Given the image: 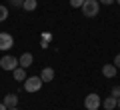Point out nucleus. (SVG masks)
Returning a JSON list of instances; mask_svg holds the SVG:
<instances>
[{"label":"nucleus","mask_w":120,"mask_h":110,"mask_svg":"<svg viewBox=\"0 0 120 110\" xmlns=\"http://www.w3.org/2000/svg\"><path fill=\"white\" fill-rule=\"evenodd\" d=\"M68 2L72 8H82V4H84V0H68Z\"/></svg>","instance_id":"4468645a"},{"label":"nucleus","mask_w":120,"mask_h":110,"mask_svg":"<svg viewBox=\"0 0 120 110\" xmlns=\"http://www.w3.org/2000/svg\"><path fill=\"white\" fill-rule=\"evenodd\" d=\"M82 14H84L86 18H94V16H98V12H100V2L98 0H84V4H82Z\"/></svg>","instance_id":"f257e3e1"},{"label":"nucleus","mask_w":120,"mask_h":110,"mask_svg":"<svg viewBox=\"0 0 120 110\" xmlns=\"http://www.w3.org/2000/svg\"><path fill=\"white\" fill-rule=\"evenodd\" d=\"M112 64H114L116 68H120V54H116V58H114V62H112Z\"/></svg>","instance_id":"f3484780"},{"label":"nucleus","mask_w":120,"mask_h":110,"mask_svg":"<svg viewBox=\"0 0 120 110\" xmlns=\"http://www.w3.org/2000/svg\"><path fill=\"white\" fill-rule=\"evenodd\" d=\"M42 88V78L40 76H28L24 80V90L26 92H38Z\"/></svg>","instance_id":"7ed1b4c3"},{"label":"nucleus","mask_w":120,"mask_h":110,"mask_svg":"<svg viewBox=\"0 0 120 110\" xmlns=\"http://www.w3.org/2000/svg\"><path fill=\"white\" fill-rule=\"evenodd\" d=\"M36 6H38V2H36V0H24V2H22V8L28 10V12L36 10Z\"/></svg>","instance_id":"f8f14e48"},{"label":"nucleus","mask_w":120,"mask_h":110,"mask_svg":"<svg viewBox=\"0 0 120 110\" xmlns=\"http://www.w3.org/2000/svg\"><path fill=\"white\" fill-rule=\"evenodd\" d=\"M110 96L120 98V86H112V90H110Z\"/></svg>","instance_id":"2eb2a0df"},{"label":"nucleus","mask_w":120,"mask_h":110,"mask_svg":"<svg viewBox=\"0 0 120 110\" xmlns=\"http://www.w3.org/2000/svg\"><path fill=\"white\" fill-rule=\"evenodd\" d=\"M12 8H22V0H8Z\"/></svg>","instance_id":"dca6fc26"},{"label":"nucleus","mask_w":120,"mask_h":110,"mask_svg":"<svg viewBox=\"0 0 120 110\" xmlns=\"http://www.w3.org/2000/svg\"><path fill=\"white\" fill-rule=\"evenodd\" d=\"M18 66H20L18 58H14V56H10V54H6V56H2V58H0V68H2V70H6V72L16 70Z\"/></svg>","instance_id":"f03ea898"},{"label":"nucleus","mask_w":120,"mask_h":110,"mask_svg":"<svg viewBox=\"0 0 120 110\" xmlns=\"http://www.w3.org/2000/svg\"><path fill=\"white\" fill-rule=\"evenodd\" d=\"M98 2H102V4H106V6H110V4H114V0H98Z\"/></svg>","instance_id":"a211bd4d"},{"label":"nucleus","mask_w":120,"mask_h":110,"mask_svg":"<svg viewBox=\"0 0 120 110\" xmlns=\"http://www.w3.org/2000/svg\"><path fill=\"white\" fill-rule=\"evenodd\" d=\"M6 18H8V8L0 4V22H4Z\"/></svg>","instance_id":"ddd939ff"},{"label":"nucleus","mask_w":120,"mask_h":110,"mask_svg":"<svg viewBox=\"0 0 120 110\" xmlns=\"http://www.w3.org/2000/svg\"><path fill=\"white\" fill-rule=\"evenodd\" d=\"M12 46H14L12 34H8V32H0V50L6 52V50H10Z\"/></svg>","instance_id":"39448f33"},{"label":"nucleus","mask_w":120,"mask_h":110,"mask_svg":"<svg viewBox=\"0 0 120 110\" xmlns=\"http://www.w3.org/2000/svg\"><path fill=\"white\" fill-rule=\"evenodd\" d=\"M18 62H20L22 68H28V66H32V62H34V56L30 54V52H24V54L18 58Z\"/></svg>","instance_id":"423d86ee"},{"label":"nucleus","mask_w":120,"mask_h":110,"mask_svg":"<svg viewBox=\"0 0 120 110\" xmlns=\"http://www.w3.org/2000/svg\"><path fill=\"white\" fill-rule=\"evenodd\" d=\"M0 110H8V108L4 106V102H0Z\"/></svg>","instance_id":"6ab92c4d"},{"label":"nucleus","mask_w":120,"mask_h":110,"mask_svg":"<svg viewBox=\"0 0 120 110\" xmlns=\"http://www.w3.org/2000/svg\"><path fill=\"white\" fill-rule=\"evenodd\" d=\"M84 106H86V110H98L102 106V100H100V96L96 92H90L84 98Z\"/></svg>","instance_id":"20e7f679"},{"label":"nucleus","mask_w":120,"mask_h":110,"mask_svg":"<svg viewBox=\"0 0 120 110\" xmlns=\"http://www.w3.org/2000/svg\"><path fill=\"white\" fill-rule=\"evenodd\" d=\"M8 110H18V106H14V108H8Z\"/></svg>","instance_id":"aec40b11"},{"label":"nucleus","mask_w":120,"mask_h":110,"mask_svg":"<svg viewBox=\"0 0 120 110\" xmlns=\"http://www.w3.org/2000/svg\"><path fill=\"white\" fill-rule=\"evenodd\" d=\"M12 76H14V80H18V82H24L26 78V68H22V66H18L16 70H12Z\"/></svg>","instance_id":"9d476101"},{"label":"nucleus","mask_w":120,"mask_h":110,"mask_svg":"<svg viewBox=\"0 0 120 110\" xmlns=\"http://www.w3.org/2000/svg\"><path fill=\"white\" fill-rule=\"evenodd\" d=\"M116 70H118V68H116L114 64H104V66H102V76L104 78H114L116 76Z\"/></svg>","instance_id":"0eeeda50"},{"label":"nucleus","mask_w":120,"mask_h":110,"mask_svg":"<svg viewBox=\"0 0 120 110\" xmlns=\"http://www.w3.org/2000/svg\"><path fill=\"white\" fill-rule=\"evenodd\" d=\"M114 2H116V4H120V0H114Z\"/></svg>","instance_id":"4be33fe9"},{"label":"nucleus","mask_w":120,"mask_h":110,"mask_svg":"<svg viewBox=\"0 0 120 110\" xmlns=\"http://www.w3.org/2000/svg\"><path fill=\"white\" fill-rule=\"evenodd\" d=\"M102 106L106 110H114L116 106H118V98H114V96H106L104 98V102H102Z\"/></svg>","instance_id":"9b49d317"},{"label":"nucleus","mask_w":120,"mask_h":110,"mask_svg":"<svg viewBox=\"0 0 120 110\" xmlns=\"http://www.w3.org/2000/svg\"><path fill=\"white\" fill-rule=\"evenodd\" d=\"M2 102H4L6 108H14V106H18V96L16 94H6Z\"/></svg>","instance_id":"6e6552de"},{"label":"nucleus","mask_w":120,"mask_h":110,"mask_svg":"<svg viewBox=\"0 0 120 110\" xmlns=\"http://www.w3.org/2000/svg\"><path fill=\"white\" fill-rule=\"evenodd\" d=\"M22 2H24V0H22Z\"/></svg>","instance_id":"5701e85b"},{"label":"nucleus","mask_w":120,"mask_h":110,"mask_svg":"<svg viewBox=\"0 0 120 110\" xmlns=\"http://www.w3.org/2000/svg\"><path fill=\"white\" fill-rule=\"evenodd\" d=\"M40 78H42V82H52L54 80V68H42Z\"/></svg>","instance_id":"1a4fd4ad"},{"label":"nucleus","mask_w":120,"mask_h":110,"mask_svg":"<svg viewBox=\"0 0 120 110\" xmlns=\"http://www.w3.org/2000/svg\"><path fill=\"white\" fill-rule=\"evenodd\" d=\"M116 108H118V110H120V98H118V106H116Z\"/></svg>","instance_id":"412c9836"}]
</instances>
